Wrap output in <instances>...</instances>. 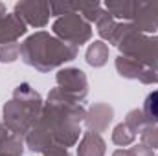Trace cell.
I'll return each instance as SVG.
<instances>
[{
  "mask_svg": "<svg viewBox=\"0 0 158 156\" xmlns=\"http://www.w3.org/2000/svg\"><path fill=\"white\" fill-rule=\"evenodd\" d=\"M143 110H145V114L151 117V119H156L158 121V90L151 92V94L145 97Z\"/></svg>",
  "mask_w": 158,
  "mask_h": 156,
  "instance_id": "obj_1",
  "label": "cell"
}]
</instances>
